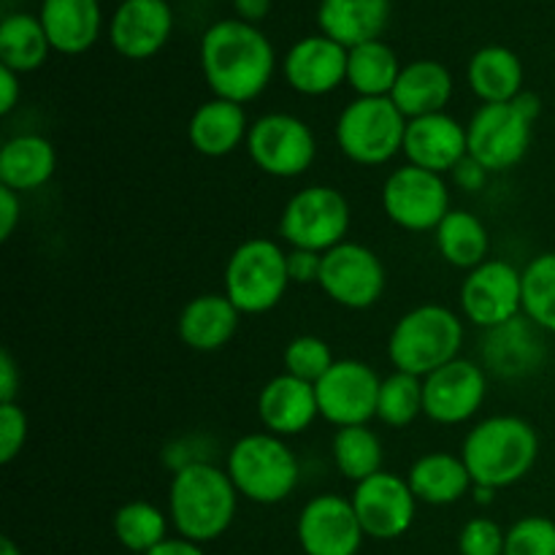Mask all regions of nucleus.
Listing matches in <instances>:
<instances>
[{
    "label": "nucleus",
    "instance_id": "nucleus-3",
    "mask_svg": "<svg viewBox=\"0 0 555 555\" xmlns=\"http://www.w3.org/2000/svg\"><path fill=\"white\" fill-rule=\"evenodd\" d=\"M461 459L475 486L502 491L534 469L540 459V434L518 415L486 417L466 434Z\"/></svg>",
    "mask_w": 555,
    "mask_h": 555
},
{
    "label": "nucleus",
    "instance_id": "nucleus-46",
    "mask_svg": "<svg viewBox=\"0 0 555 555\" xmlns=\"http://www.w3.org/2000/svg\"><path fill=\"white\" fill-rule=\"evenodd\" d=\"M20 74L5 65H0V114H11L16 108V101H20Z\"/></svg>",
    "mask_w": 555,
    "mask_h": 555
},
{
    "label": "nucleus",
    "instance_id": "nucleus-22",
    "mask_svg": "<svg viewBox=\"0 0 555 555\" xmlns=\"http://www.w3.org/2000/svg\"><path fill=\"white\" fill-rule=\"evenodd\" d=\"M258 417L274 437H296L320 417L318 390L312 383H304L287 372L276 374L260 388Z\"/></svg>",
    "mask_w": 555,
    "mask_h": 555
},
{
    "label": "nucleus",
    "instance_id": "nucleus-1",
    "mask_svg": "<svg viewBox=\"0 0 555 555\" xmlns=\"http://www.w3.org/2000/svg\"><path fill=\"white\" fill-rule=\"evenodd\" d=\"M274 68V47L253 22L220 20L201 38V70L215 98L244 106L269 87Z\"/></svg>",
    "mask_w": 555,
    "mask_h": 555
},
{
    "label": "nucleus",
    "instance_id": "nucleus-14",
    "mask_svg": "<svg viewBox=\"0 0 555 555\" xmlns=\"http://www.w3.org/2000/svg\"><path fill=\"white\" fill-rule=\"evenodd\" d=\"M379 385H383V379L369 363L356 361V358H341L314 385L320 417L334 423L336 428L369 426V421L377 417Z\"/></svg>",
    "mask_w": 555,
    "mask_h": 555
},
{
    "label": "nucleus",
    "instance_id": "nucleus-36",
    "mask_svg": "<svg viewBox=\"0 0 555 555\" xmlns=\"http://www.w3.org/2000/svg\"><path fill=\"white\" fill-rule=\"evenodd\" d=\"M524 314L555 334V253H542L524 269Z\"/></svg>",
    "mask_w": 555,
    "mask_h": 555
},
{
    "label": "nucleus",
    "instance_id": "nucleus-4",
    "mask_svg": "<svg viewBox=\"0 0 555 555\" xmlns=\"http://www.w3.org/2000/svg\"><path fill=\"white\" fill-rule=\"evenodd\" d=\"M464 347V323L442 304H421L401 314L388 339V358L396 372L428 377L455 361Z\"/></svg>",
    "mask_w": 555,
    "mask_h": 555
},
{
    "label": "nucleus",
    "instance_id": "nucleus-19",
    "mask_svg": "<svg viewBox=\"0 0 555 555\" xmlns=\"http://www.w3.org/2000/svg\"><path fill=\"white\" fill-rule=\"evenodd\" d=\"M347 52L350 49H345L323 33L301 38L287 49L285 63H282L287 85L309 98L339 90L347 81Z\"/></svg>",
    "mask_w": 555,
    "mask_h": 555
},
{
    "label": "nucleus",
    "instance_id": "nucleus-18",
    "mask_svg": "<svg viewBox=\"0 0 555 555\" xmlns=\"http://www.w3.org/2000/svg\"><path fill=\"white\" fill-rule=\"evenodd\" d=\"M547 361L545 331L526 314L482 334V369L499 379H526Z\"/></svg>",
    "mask_w": 555,
    "mask_h": 555
},
{
    "label": "nucleus",
    "instance_id": "nucleus-43",
    "mask_svg": "<svg viewBox=\"0 0 555 555\" xmlns=\"http://www.w3.org/2000/svg\"><path fill=\"white\" fill-rule=\"evenodd\" d=\"M20 220H22L20 193H14V190L9 188H0V238H3V242H9V238L14 236Z\"/></svg>",
    "mask_w": 555,
    "mask_h": 555
},
{
    "label": "nucleus",
    "instance_id": "nucleus-5",
    "mask_svg": "<svg viewBox=\"0 0 555 555\" xmlns=\"http://www.w3.org/2000/svg\"><path fill=\"white\" fill-rule=\"evenodd\" d=\"M225 472L238 496L253 504H280L301 482V464L291 444L274 434H247L231 448Z\"/></svg>",
    "mask_w": 555,
    "mask_h": 555
},
{
    "label": "nucleus",
    "instance_id": "nucleus-45",
    "mask_svg": "<svg viewBox=\"0 0 555 555\" xmlns=\"http://www.w3.org/2000/svg\"><path fill=\"white\" fill-rule=\"evenodd\" d=\"M22 377L16 361L11 358L9 350L0 352V404H14L16 396H20Z\"/></svg>",
    "mask_w": 555,
    "mask_h": 555
},
{
    "label": "nucleus",
    "instance_id": "nucleus-33",
    "mask_svg": "<svg viewBox=\"0 0 555 555\" xmlns=\"http://www.w3.org/2000/svg\"><path fill=\"white\" fill-rule=\"evenodd\" d=\"M52 43L41 20L30 14H9L0 22V65L16 70V74H30L47 63Z\"/></svg>",
    "mask_w": 555,
    "mask_h": 555
},
{
    "label": "nucleus",
    "instance_id": "nucleus-16",
    "mask_svg": "<svg viewBox=\"0 0 555 555\" xmlns=\"http://www.w3.org/2000/svg\"><path fill=\"white\" fill-rule=\"evenodd\" d=\"M488 396V372L475 361L455 358L423 377V415L439 426L472 421Z\"/></svg>",
    "mask_w": 555,
    "mask_h": 555
},
{
    "label": "nucleus",
    "instance_id": "nucleus-31",
    "mask_svg": "<svg viewBox=\"0 0 555 555\" xmlns=\"http://www.w3.org/2000/svg\"><path fill=\"white\" fill-rule=\"evenodd\" d=\"M434 242H437L444 263L464 271L486 263L488 249H491V236H488L482 220L466 209H450V215L434 231Z\"/></svg>",
    "mask_w": 555,
    "mask_h": 555
},
{
    "label": "nucleus",
    "instance_id": "nucleus-39",
    "mask_svg": "<svg viewBox=\"0 0 555 555\" xmlns=\"http://www.w3.org/2000/svg\"><path fill=\"white\" fill-rule=\"evenodd\" d=\"M504 555H555V520L526 515L507 529Z\"/></svg>",
    "mask_w": 555,
    "mask_h": 555
},
{
    "label": "nucleus",
    "instance_id": "nucleus-17",
    "mask_svg": "<svg viewBox=\"0 0 555 555\" xmlns=\"http://www.w3.org/2000/svg\"><path fill=\"white\" fill-rule=\"evenodd\" d=\"M296 537L307 555H358L366 540L356 507L339 493L309 499L298 515Z\"/></svg>",
    "mask_w": 555,
    "mask_h": 555
},
{
    "label": "nucleus",
    "instance_id": "nucleus-27",
    "mask_svg": "<svg viewBox=\"0 0 555 555\" xmlns=\"http://www.w3.org/2000/svg\"><path fill=\"white\" fill-rule=\"evenodd\" d=\"M43 30L60 54H81L101 36V3L98 0H43Z\"/></svg>",
    "mask_w": 555,
    "mask_h": 555
},
{
    "label": "nucleus",
    "instance_id": "nucleus-42",
    "mask_svg": "<svg viewBox=\"0 0 555 555\" xmlns=\"http://www.w3.org/2000/svg\"><path fill=\"white\" fill-rule=\"evenodd\" d=\"M320 271H323V255L312 249H291L287 253V274L291 285H318Z\"/></svg>",
    "mask_w": 555,
    "mask_h": 555
},
{
    "label": "nucleus",
    "instance_id": "nucleus-32",
    "mask_svg": "<svg viewBox=\"0 0 555 555\" xmlns=\"http://www.w3.org/2000/svg\"><path fill=\"white\" fill-rule=\"evenodd\" d=\"M404 65L385 41H366L347 52V85L358 98H390Z\"/></svg>",
    "mask_w": 555,
    "mask_h": 555
},
{
    "label": "nucleus",
    "instance_id": "nucleus-24",
    "mask_svg": "<svg viewBox=\"0 0 555 555\" xmlns=\"http://www.w3.org/2000/svg\"><path fill=\"white\" fill-rule=\"evenodd\" d=\"M249 119L242 103L211 98L201 103L188 122V139L198 155L228 157L238 146L247 144Z\"/></svg>",
    "mask_w": 555,
    "mask_h": 555
},
{
    "label": "nucleus",
    "instance_id": "nucleus-6",
    "mask_svg": "<svg viewBox=\"0 0 555 555\" xmlns=\"http://www.w3.org/2000/svg\"><path fill=\"white\" fill-rule=\"evenodd\" d=\"M291 287L287 253L271 238H247L225 263V296L242 314H266Z\"/></svg>",
    "mask_w": 555,
    "mask_h": 555
},
{
    "label": "nucleus",
    "instance_id": "nucleus-15",
    "mask_svg": "<svg viewBox=\"0 0 555 555\" xmlns=\"http://www.w3.org/2000/svg\"><path fill=\"white\" fill-rule=\"evenodd\" d=\"M350 502L369 540H399L415 524L417 499L410 482H406V477L390 475L385 469L369 480L358 482Z\"/></svg>",
    "mask_w": 555,
    "mask_h": 555
},
{
    "label": "nucleus",
    "instance_id": "nucleus-48",
    "mask_svg": "<svg viewBox=\"0 0 555 555\" xmlns=\"http://www.w3.org/2000/svg\"><path fill=\"white\" fill-rule=\"evenodd\" d=\"M233 5H236L238 11V20L244 22H260L266 14H269L271 9V0H233Z\"/></svg>",
    "mask_w": 555,
    "mask_h": 555
},
{
    "label": "nucleus",
    "instance_id": "nucleus-40",
    "mask_svg": "<svg viewBox=\"0 0 555 555\" xmlns=\"http://www.w3.org/2000/svg\"><path fill=\"white\" fill-rule=\"evenodd\" d=\"M507 531L491 518H472L459 534L461 555H504Z\"/></svg>",
    "mask_w": 555,
    "mask_h": 555
},
{
    "label": "nucleus",
    "instance_id": "nucleus-29",
    "mask_svg": "<svg viewBox=\"0 0 555 555\" xmlns=\"http://www.w3.org/2000/svg\"><path fill=\"white\" fill-rule=\"evenodd\" d=\"M412 493L417 502L431 504V507H448L464 499L475 488L464 459L453 453H426L410 466L406 475Z\"/></svg>",
    "mask_w": 555,
    "mask_h": 555
},
{
    "label": "nucleus",
    "instance_id": "nucleus-41",
    "mask_svg": "<svg viewBox=\"0 0 555 555\" xmlns=\"http://www.w3.org/2000/svg\"><path fill=\"white\" fill-rule=\"evenodd\" d=\"M27 431H30V423L22 406L16 401L0 404V464L9 466L25 450Z\"/></svg>",
    "mask_w": 555,
    "mask_h": 555
},
{
    "label": "nucleus",
    "instance_id": "nucleus-38",
    "mask_svg": "<svg viewBox=\"0 0 555 555\" xmlns=\"http://www.w3.org/2000/svg\"><path fill=\"white\" fill-rule=\"evenodd\" d=\"M282 363H285L287 374L304 379V383L318 385L328 374V369L334 366L336 358L331 352L328 341L312 334H301L287 341L285 352H282Z\"/></svg>",
    "mask_w": 555,
    "mask_h": 555
},
{
    "label": "nucleus",
    "instance_id": "nucleus-2",
    "mask_svg": "<svg viewBox=\"0 0 555 555\" xmlns=\"http://www.w3.org/2000/svg\"><path fill=\"white\" fill-rule=\"evenodd\" d=\"M238 491L225 469L211 461L173 472L168 488V518L179 537L190 542H215L236 520Z\"/></svg>",
    "mask_w": 555,
    "mask_h": 555
},
{
    "label": "nucleus",
    "instance_id": "nucleus-23",
    "mask_svg": "<svg viewBox=\"0 0 555 555\" xmlns=\"http://www.w3.org/2000/svg\"><path fill=\"white\" fill-rule=\"evenodd\" d=\"M242 312L225 293H201L179 312V339L195 352H217L236 336Z\"/></svg>",
    "mask_w": 555,
    "mask_h": 555
},
{
    "label": "nucleus",
    "instance_id": "nucleus-49",
    "mask_svg": "<svg viewBox=\"0 0 555 555\" xmlns=\"http://www.w3.org/2000/svg\"><path fill=\"white\" fill-rule=\"evenodd\" d=\"M472 491H475V502H480V504H491L493 493H496L493 488H482V486H475Z\"/></svg>",
    "mask_w": 555,
    "mask_h": 555
},
{
    "label": "nucleus",
    "instance_id": "nucleus-25",
    "mask_svg": "<svg viewBox=\"0 0 555 555\" xmlns=\"http://www.w3.org/2000/svg\"><path fill=\"white\" fill-rule=\"evenodd\" d=\"M390 20V0H320V33L345 49L377 41Z\"/></svg>",
    "mask_w": 555,
    "mask_h": 555
},
{
    "label": "nucleus",
    "instance_id": "nucleus-11",
    "mask_svg": "<svg viewBox=\"0 0 555 555\" xmlns=\"http://www.w3.org/2000/svg\"><path fill=\"white\" fill-rule=\"evenodd\" d=\"M534 133V119L518 103H482L466 125L469 157L488 173L509 171L526 157Z\"/></svg>",
    "mask_w": 555,
    "mask_h": 555
},
{
    "label": "nucleus",
    "instance_id": "nucleus-35",
    "mask_svg": "<svg viewBox=\"0 0 555 555\" xmlns=\"http://www.w3.org/2000/svg\"><path fill=\"white\" fill-rule=\"evenodd\" d=\"M168 515L152 502L135 499L114 513V537L130 553L146 555L168 540Z\"/></svg>",
    "mask_w": 555,
    "mask_h": 555
},
{
    "label": "nucleus",
    "instance_id": "nucleus-26",
    "mask_svg": "<svg viewBox=\"0 0 555 555\" xmlns=\"http://www.w3.org/2000/svg\"><path fill=\"white\" fill-rule=\"evenodd\" d=\"M450 98H453V74L439 60H415L404 65L390 92V101L406 119L444 112Z\"/></svg>",
    "mask_w": 555,
    "mask_h": 555
},
{
    "label": "nucleus",
    "instance_id": "nucleus-50",
    "mask_svg": "<svg viewBox=\"0 0 555 555\" xmlns=\"http://www.w3.org/2000/svg\"><path fill=\"white\" fill-rule=\"evenodd\" d=\"M0 555H22V551L14 545L11 537H3V540H0Z\"/></svg>",
    "mask_w": 555,
    "mask_h": 555
},
{
    "label": "nucleus",
    "instance_id": "nucleus-9",
    "mask_svg": "<svg viewBox=\"0 0 555 555\" xmlns=\"http://www.w3.org/2000/svg\"><path fill=\"white\" fill-rule=\"evenodd\" d=\"M247 155L269 177L296 179L312 168L318 139L296 114L271 112L249 125Z\"/></svg>",
    "mask_w": 555,
    "mask_h": 555
},
{
    "label": "nucleus",
    "instance_id": "nucleus-37",
    "mask_svg": "<svg viewBox=\"0 0 555 555\" xmlns=\"http://www.w3.org/2000/svg\"><path fill=\"white\" fill-rule=\"evenodd\" d=\"M423 415V379L393 372L379 385L377 421L390 428H406Z\"/></svg>",
    "mask_w": 555,
    "mask_h": 555
},
{
    "label": "nucleus",
    "instance_id": "nucleus-20",
    "mask_svg": "<svg viewBox=\"0 0 555 555\" xmlns=\"http://www.w3.org/2000/svg\"><path fill=\"white\" fill-rule=\"evenodd\" d=\"M173 11L168 0H122L108 25L112 47L128 60H150L168 43Z\"/></svg>",
    "mask_w": 555,
    "mask_h": 555
},
{
    "label": "nucleus",
    "instance_id": "nucleus-28",
    "mask_svg": "<svg viewBox=\"0 0 555 555\" xmlns=\"http://www.w3.org/2000/svg\"><path fill=\"white\" fill-rule=\"evenodd\" d=\"M57 171V152L43 135H14L0 150V188L14 193H33L43 188Z\"/></svg>",
    "mask_w": 555,
    "mask_h": 555
},
{
    "label": "nucleus",
    "instance_id": "nucleus-10",
    "mask_svg": "<svg viewBox=\"0 0 555 555\" xmlns=\"http://www.w3.org/2000/svg\"><path fill=\"white\" fill-rule=\"evenodd\" d=\"M379 201L388 220L412 233H434L453 209L450 188L442 173L426 171L410 163L388 173Z\"/></svg>",
    "mask_w": 555,
    "mask_h": 555
},
{
    "label": "nucleus",
    "instance_id": "nucleus-8",
    "mask_svg": "<svg viewBox=\"0 0 555 555\" xmlns=\"http://www.w3.org/2000/svg\"><path fill=\"white\" fill-rule=\"evenodd\" d=\"M350 204L345 193L328 184H309L285 204L280 217V236L291 249H312L325 255L347 242Z\"/></svg>",
    "mask_w": 555,
    "mask_h": 555
},
{
    "label": "nucleus",
    "instance_id": "nucleus-30",
    "mask_svg": "<svg viewBox=\"0 0 555 555\" xmlns=\"http://www.w3.org/2000/svg\"><path fill=\"white\" fill-rule=\"evenodd\" d=\"M469 90L482 103H509L524 92V63L507 47H482L466 65Z\"/></svg>",
    "mask_w": 555,
    "mask_h": 555
},
{
    "label": "nucleus",
    "instance_id": "nucleus-21",
    "mask_svg": "<svg viewBox=\"0 0 555 555\" xmlns=\"http://www.w3.org/2000/svg\"><path fill=\"white\" fill-rule=\"evenodd\" d=\"M410 166L426 168L434 173H453L455 166L469 155L466 125L450 117L448 112L428 114L406 122L404 152Z\"/></svg>",
    "mask_w": 555,
    "mask_h": 555
},
{
    "label": "nucleus",
    "instance_id": "nucleus-7",
    "mask_svg": "<svg viewBox=\"0 0 555 555\" xmlns=\"http://www.w3.org/2000/svg\"><path fill=\"white\" fill-rule=\"evenodd\" d=\"M406 122L390 98H356L336 119V144L358 166H385L404 152Z\"/></svg>",
    "mask_w": 555,
    "mask_h": 555
},
{
    "label": "nucleus",
    "instance_id": "nucleus-13",
    "mask_svg": "<svg viewBox=\"0 0 555 555\" xmlns=\"http://www.w3.org/2000/svg\"><path fill=\"white\" fill-rule=\"evenodd\" d=\"M461 312L488 331L524 314V271L507 260H491L466 271L461 285Z\"/></svg>",
    "mask_w": 555,
    "mask_h": 555
},
{
    "label": "nucleus",
    "instance_id": "nucleus-47",
    "mask_svg": "<svg viewBox=\"0 0 555 555\" xmlns=\"http://www.w3.org/2000/svg\"><path fill=\"white\" fill-rule=\"evenodd\" d=\"M146 555H206V553L198 542H190V540H184V537H177V540H171V537H168L166 542H160L157 547H152Z\"/></svg>",
    "mask_w": 555,
    "mask_h": 555
},
{
    "label": "nucleus",
    "instance_id": "nucleus-44",
    "mask_svg": "<svg viewBox=\"0 0 555 555\" xmlns=\"http://www.w3.org/2000/svg\"><path fill=\"white\" fill-rule=\"evenodd\" d=\"M453 179H455V188H461V190H464V193H477V190L486 188L488 171L480 166V163L475 160V157L466 155L464 160H461L459 166H455Z\"/></svg>",
    "mask_w": 555,
    "mask_h": 555
},
{
    "label": "nucleus",
    "instance_id": "nucleus-12",
    "mask_svg": "<svg viewBox=\"0 0 555 555\" xmlns=\"http://www.w3.org/2000/svg\"><path fill=\"white\" fill-rule=\"evenodd\" d=\"M320 291L345 309H369L383 298L388 274L374 249L358 242H341L323 255Z\"/></svg>",
    "mask_w": 555,
    "mask_h": 555
},
{
    "label": "nucleus",
    "instance_id": "nucleus-34",
    "mask_svg": "<svg viewBox=\"0 0 555 555\" xmlns=\"http://www.w3.org/2000/svg\"><path fill=\"white\" fill-rule=\"evenodd\" d=\"M331 455H334L336 472L356 486L383 472V442L369 426L336 428Z\"/></svg>",
    "mask_w": 555,
    "mask_h": 555
}]
</instances>
